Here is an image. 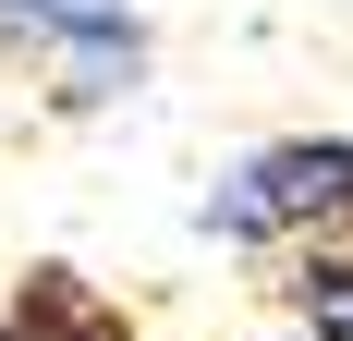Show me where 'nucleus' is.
Returning a JSON list of instances; mask_svg holds the SVG:
<instances>
[{"label": "nucleus", "mask_w": 353, "mask_h": 341, "mask_svg": "<svg viewBox=\"0 0 353 341\" xmlns=\"http://www.w3.org/2000/svg\"><path fill=\"white\" fill-rule=\"evenodd\" d=\"M195 232L232 256H292V244H353V135H268L195 195Z\"/></svg>", "instance_id": "1"}, {"label": "nucleus", "mask_w": 353, "mask_h": 341, "mask_svg": "<svg viewBox=\"0 0 353 341\" xmlns=\"http://www.w3.org/2000/svg\"><path fill=\"white\" fill-rule=\"evenodd\" d=\"M0 37L37 61L49 110H122L146 86V0H0Z\"/></svg>", "instance_id": "2"}, {"label": "nucleus", "mask_w": 353, "mask_h": 341, "mask_svg": "<svg viewBox=\"0 0 353 341\" xmlns=\"http://www.w3.org/2000/svg\"><path fill=\"white\" fill-rule=\"evenodd\" d=\"M0 341H134V317L110 305L85 269H25L12 305H0Z\"/></svg>", "instance_id": "3"}, {"label": "nucleus", "mask_w": 353, "mask_h": 341, "mask_svg": "<svg viewBox=\"0 0 353 341\" xmlns=\"http://www.w3.org/2000/svg\"><path fill=\"white\" fill-rule=\"evenodd\" d=\"M268 305H281L292 341H353V244H292Z\"/></svg>", "instance_id": "4"}]
</instances>
